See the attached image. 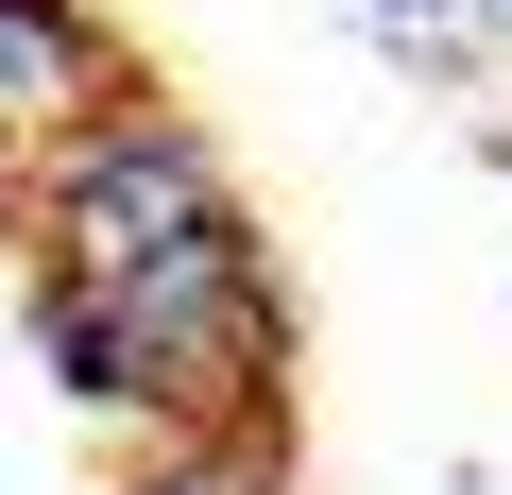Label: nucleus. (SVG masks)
<instances>
[{"label": "nucleus", "mask_w": 512, "mask_h": 495, "mask_svg": "<svg viewBox=\"0 0 512 495\" xmlns=\"http://www.w3.org/2000/svg\"><path fill=\"white\" fill-rule=\"evenodd\" d=\"M0 222H18V325H35V359L86 410H137L154 444L291 427L274 239H256L239 171L205 154V120L154 103V69L103 86L69 137H35Z\"/></svg>", "instance_id": "1"}, {"label": "nucleus", "mask_w": 512, "mask_h": 495, "mask_svg": "<svg viewBox=\"0 0 512 495\" xmlns=\"http://www.w3.org/2000/svg\"><path fill=\"white\" fill-rule=\"evenodd\" d=\"M137 495H291V427H205V444H154Z\"/></svg>", "instance_id": "3"}, {"label": "nucleus", "mask_w": 512, "mask_h": 495, "mask_svg": "<svg viewBox=\"0 0 512 495\" xmlns=\"http://www.w3.org/2000/svg\"><path fill=\"white\" fill-rule=\"evenodd\" d=\"M410 18H427V0H410Z\"/></svg>", "instance_id": "4"}, {"label": "nucleus", "mask_w": 512, "mask_h": 495, "mask_svg": "<svg viewBox=\"0 0 512 495\" xmlns=\"http://www.w3.org/2000/svg\"><path fill=\"white\" fill-rule=\"evenodd\" d=\"M103 86H137V52H120L103 0H0V188H18V154L69 137Z\"/></svg>", "instance_id": "2"}]
</instances>
